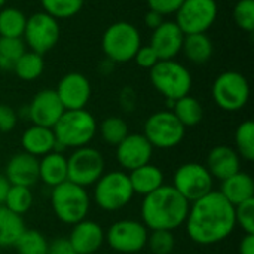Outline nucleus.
Wrapping results in <instances>:
<instances>
[{
	"mask_svg": "<svg viewBox=\"0 0 254 254\" xmlns=\"http://www.w3.org/2000/svg\"><path fill=\"white\" fill-rule=\"evenodd\" d=\"M46 254H77L71 247L68 238H55L48 246Z\"/></svg>",
	"mask_w": 254,
	"mask_h": 254,
	"instance_id": "43",
	"label": "nucleus"
},
{
	"mask_svg": "<svg viewBox=\"0 0 254 254\" xmlns=\"http://www.w3.org/2000/svg\"><path fill=\"white\" fill-rule=\"evenodd\" d=\"M0 67H1V58H0Z\"/></svg>",
	"mask_w": 254,
	"mask_h": 254,
	"instance_id": "48",
	"label": "nucleus"
},
{
	"mask_svg": "<svg viewBox=\"0 0 254 254\" xmlns=\"http://www.w3.org/2000/svg\"><path fill=\"white\" fill-rule=\"evenodd\" d=\"M25 52V45L21 37H0V58L3 70H13L18 58Z\"/></svg>",
	"mask_w": 254,
	"mask_h": 254,
	"instance_id": "35",
	"label": "nucleus"
},
{
	"mask_svg": "<svg viewBox=\"0 0 254 254\" xmlns=\"http://www.w3.org/2000/svg\"><path fill=\"white\" fill-rule=\"evenodd\" d=\"M100 134L107 144L118 146L129 134V131L127 122L122 118L109 116L100 124Z\"/></svg>",
	"mask_w": 254,
	"mask_h": 254,
	"instance_id": "34",
	"label": "nucleus"
},
{
	"mask_svg": "<svg viewBox=\"0 0 254 254\" xmlns=\"http://www.w3.org/2000/svg\"><path fill=\"white\" fill-rule=\"evenodd\" d=\"M150 80L158 92L168 101H176L189 95L192 88V76L189 70L177 61L161 60L150 68Z\"/></svg>",
	"mask_w": 254,
	"mask_h": 254,
	"instance_id": "5",
	"label": "nucleus"
},
{
	"mask_svg": "<svg viewBox=\"0 0 254 254\" xmlns=\"http://www.w3.org/2000/svg\"><path fill=\"white\" fill-rule=\"evenodd\" d=\"M27 18L15 7L0 9V37H22Z\"/></svg>",
	"mask_w": 254,
	"mask_h": 254,
	"instance_id": "29",
	"label": "nucleus"
},
{
	"mask_svg": "<svg viewBox=\"0 0 254 254\" xmlns=\"http://www.w3.org/2000/svg\"><path fill=\"white\" fill-rule=\"evenodd\" d=\"M185 0H147L150 10H155L161 15L176 13Z\"/></svg>",
	"mask_w": 254,
	"mask_h": 254,
	"instance_id": "42",
	"label": "nucleus"
},
{
	"mask_svg": "<svg viewBox=\"0 0 254 254\" xmlns=\"http://www.w3.org/2000/svg\"><path fill=\"white\" fill-rule=\"evenodd\" d=\"M190 202L173 186L162 185L141 202V223L150 231H174L185 225Z\"/></svg>",
	"mask_w": 254,
	"mask_h": 254,
	"instance_id": "2",
	"label": "nucleus"
},
{
	"mask_svg": "<svg viewBox=\"0 0 254 254\" xmlns=\"http://www.w3.org/2000/svg\"><path fill=\"white\" fill-rule=\"evenodd\" d=\"M189 238L199 246H213L226 240L235 229L234 205L220 192L211 190L190 202L186 217Z\"/></svg>",
	"mask_w": 254,
	"mask_h": 254,
	"instance_id": "1",
	"label": "nucleus"
},
{
	"mask_svg": "<svg viewBox=\"0 0 254 254\" xmlns=\"http://www.w3.org/2000/svg\"><path fill=\"white\" fill-rule=\"evenodd\" d=\"M234 213H235V225H238L246 234L254 235V198L235 205Z\"/></svg>",
	"mask_w": 254,
	"mask_h": 254,
	"instance_id": "39",
	"label": "nucleus"
},
{
	"mask_svg": "<svg viewBox=\"0 0 254 254\" xmlns=\"http://www.w3.org/2000/svg\"><path fill=\"white\" fill-rule=\"evenodd\" d=\"M185 127L179 122L173 112H156L147 118L143 135L158 149H173L185 138Z\"/></svg>",
	"mask_w": 254,
	"mask_h": 254,
	"instance_id": "11",
	"label": "nucleus"
},
{
	"mask_svg": "<svg viewBox=\"0 0 254 254\" xmlns=\"http://www.w3.org/2000/svg\"><path fill=\"white\" fill-rule=\"evenodd\" d=\"M48 246V240L39 231L25 229L13 247L16 249L18 254H46Z\"/></svg>",
	"mask_w": 254,
	"mask_h": 254,
	"instance_id": "31",
	"label": "nucleus"
},
{
	"mask_svg": "<svg viewBox=\"0 0 254 254\" xmlns=\"http://www.w3.org/2000/svg\"><path fill=\"white\" fill-rule=\"evenodd\" d=\"M68 241L77 254H95L106 241L103 228L92 220H82L73 225Z\"/></svg>",
	"mask_w": 254,
	"mask_h": 254,
	"instance_id": "18",
	"label": "nucleus"
},
{
	"mask_svg": "<svg viewBox=\"0 0 254 254\" xmlns=\"http://www.w3.org/2000/svg\"><path fill=\"white\" fill-rule=\"evenodd\" d=\"M104 167L100 150L88 146L79 147L67 158V180L86 189L94 186L104 174Z\"/></svg>",
	"mask_w": 254,
	"mask_h": 254,
	"instance_id": "8",
	"label": "nucleus"
},
{
	"mask_svg": "<svg viewBox=\"0 0 254 254\" xmlns=\"http://www.w3.org/2000/svg\"><path fill=\"white\" fill-rule=\"evenodd\" d=\"M25 229L22 216L0 205V247H13Z\"/></svg>",
	"mask_w": 254,
	"mask_h": 254,
	"instance_id": "26",
	"label": "nucleus"
},
{
	"mask_svg": "<svg viewBox=\"0 0 254 254\" xmlns=\"http://www.w3.org/2000/svg\"><path fill=\"white\" fill-rule=\"evenodd\" d=\"M51 204L55 216L65 225H76L88 217L91 198L85 188L68 180L52 188Z\"/></svg>",
	"mask_w": 254,
	"mask_h": 254,
	"instance_id": "4",
	"label": "nucleus"
},
{
	"mask_svg": "<svg viewBox=\"0 0 254 254\" xmlns=\"http://www.w3.org/2000/svg\"><path fill=\"white\" fill-rule=\"evenodd\" d=\"M217 18L216 0H185L176 12V24L183 34L205 33Z\"/></svg>",
	"mask_w": 254,
	"mask_h": 254,
	"instance_id": "13",
	"label": "nucleus"
},
{
	"mask_svg": "<svg viewBox=\"0 0 254 254\" xmlns=\"http://www.w3.org/2000/svg\"><path fill=\"white\" fill-rule=\"evenodd\" d=\"M128 174L124 171L104 173L94 185V201L104 211H119L134 198Z\"/></svg>",
	"mask_w": 254,
	"mask_h": 254,
	"instance_id": "6",
	"label": "nucleus"
},
{
	"mask_svg": "<svg viewBox=\"0 0 254 254\" xmlns=\"http://www.w3.org/2000/svg\"><path fill=\"white\" fill-rule=\"evenodd\" d=\"M228 202H231L234 207L253 199L254 198V182L250 174L238 171L234 176L222 180V186L219 190Z\"/></svg>",
	"mask_w": 254,
	"mask_h": 254,
	"instance_id": "23",
	"label": "nucleus"
},
{
	"mask_svg": "<svg viewBox=\"0 0 254 254\" xmlns=\"http://www.w3.org/2000/svg\"><path fill=\"white\" fill-rule=\"evenodd\" d=\"M207 170L213 176V179H219L220 182L241 171V158L229 146H216L210 150L207 156Z\"/></svg>",
	"mask_w": 254,
	"mask_h": 254,
	"instance_id": "21",
	"label": "nucleus"
},
{
	"mask_svg": "<svg viewBox=\"0 0 254 254\" xmlns=\"http://www.w3.org/2000/svg\"><path fill=\"white\" fill-rule=\"evenodd\" d=\"M214 179L205 165L188 162L180 165L173 177V188L189 202L198 201L213 190Z\"/></svg>",
	"mask_w": 254,
	"mask_h": 254,
	"instance_id": "10",
	"label": "nucleus"
},
{
	"mask_svg": "<svg viewBox=\"0 0 254 254\" xmlns=\"http://www.w3.org/2000/svg\"><path fill=\"white\" fill-rule=\"evenodd\" d=\"M55 92L65 110H80L91 98V85L83 74L68 73L60 80Z\"/></svg>",
	"mask_w": 254,
	"mask_h": 254,
	"instance_id": "17",
	"label": "nucleus"
},
{
	"mask_svg": "<svg viewBox=\"0 0 254 254\" xmlns=\"http://www.w3.org/2000/svg\"><path fill=\"white\" fill-rule=\"evenodd\" d=\"M4 3H6V0H0V9H3Z\"/></svg>",
	"mask_w": 254,
	"mask_h": 254,
	"instance_id": "47",
	"label": "nucleus"
},
{
	"mask_svg": "<svg viewBox=\"0 0 254 254\" xmlns=\"http://www.w3.org/2000/svg\"><path fill=\"white\" fill-rule=\"evenodd\" d=\"M182 49L188 60L196 64L207 63L213 55V42L205 33L185 34Z\"/></svg>",
	"mask_w": 254,
	"mask_h": 254,
	"instance_id": "27",
	"label": "nucleus"
},
{
	"mask_svg": "<svg viewBox=\"0 0 254 254\" xmlns=\"http://www.w3.org/2000/svg\"><path fill=\"white\" fill-rule=\"evenodd\" d=\"M183 37L185 34L176 22L164 21L159 27L153 30L150 46L156 52L159 61L173 60L182 51Z\"/></svg>",
	"mask_w": 254,
	"mask_h": 254,
	"instance_id": "19",
	"label": "nucleus"
},
{
	"mask_svg": "<svg viewBox=\"0 0 254 254\" xmlns=\"http://www.w3.org/2000/svg\"><path fill=\"white\" fill-rule=\"evenodd\" d=\"M128 177H129L134 193L143 195V196L155 192L156 189H159L164 185L162 170L158 168L156 165H152L150 162L129 171Z\"/></svg>",
	"mask_w": 254,
	"mask_h": 254,
	"instance_id": "25",
	"label": "nucleus"
},
{
	"mask_svg": "<svg viewBox=\"0 0 254 254\" xmlns=\"http://www.w3.org/2000/svg\"><path fill=\"white\" fill-rule=\"evenodd\" d=\"M141 46L138 30L125 21L112 24L103 34V51L109 60L116 63H128L134 58Z\"/></svg>",
	"mask_w": 254,
	"mask_h": 254,
	"instance_id": "7",
	"label": "nucleus"
},
{
	"mask_svg": "<svg viewBox=\"0 0 254 254\" xmlns=\"http://www.w3.org/2000/svg\"><path fill=\"white\" fill-rule=\"evenodd\" d=\"M16 112L7 104H0V132H10L16 127Z\"/></svg>",
	"mask_w": 254,
	"mask_h": 254,
	"instance_id": "40",
	"label": "nucleus"
},
{
	"mask_svg": "<svg viewBox=\"0 0 254 254\" xmlns=\"http://www.w3.org/2000/svg\"><path fill=\"white\" fill-rule=\"evenodd\" d=\"M234 19L237 25L246 31L254 30V0H238L234 7Z\"/></svg>",
	"mask_w": 254,
	"mask_h": 254,
	"instance_id": "38",
	"label": "nucleus"
},
{
	"mask_svg": "<svg viewBox=\"0 0 254 254\" xmlns=\"http://www.w3.org/2000/svg\"><path fill=\"white\" fill-rule=\"evenodd\" d=\"M240 254H254V235L253 234H246L241 241H240V247H238Z\"/></svg>",
	"mask_w": 254,
	"mask_h": 254,
	"instance_id": "44",
	"label": "nucleus"
},
{
	"mask_svg": "<svg viewBox=\"0 0 254 254\" xmlns=\"http://www.w3.org/2000/svg\"><path fill=\"white\" fill-rule=\"evenodd\" d=\"M43 58L40 54L36 52H24L18 61L13 65V71L16 73V76L22 80H34L37 79L42 71H43Z\"/></svg>",
	"mask_w": 254,
	"mask_h": 254,
	"instance_id": "30",
	"label": "nucleus"
},
{
	"mask_svg": "<svg viewBox=\"0 0 254 254\" xmlns=\"http://www.w3.org/2000/svg\"><path fill=\"white\" fill-rule=\"evenodd\" d=\"M31 204H33V193H31L30 188L10 185L6 199H4V204H3L6 208L22 216L31 208Z\"/></svg>",
	"mask_w": 254,
	"mask_h": 254,
	"instance_id": "33",
	"label": "nucleus"
},
{
	"mask_svg": "<svg viewBox=\"0 0 254 254\" xmlns=\"http://www.w3.org/2000/svg\"><path fill=\"white\" fill-rule=\"evenodd\" d=\"M213 100L214 103L226 110L237 112L241 110L250 97V86L247 79L238 71H225L213 83Z\"/></svg>",
	"mask_w": 254,
	"mask_h": 254,
	"instance_id": "9",
	"label": "nucleus"
},
{
	"mask_svg": "<svg viewBox=\"0 0 254 254\" xmlns=\"http://www.w3.org/2000/svg\"><path fill=\"white\" fill-rule=\"evenodd\" d=\"M173 113L185 128L198 125L204 118V109L201 103L190 95L176 100L173 103Z\"/></svg>",
	"mask_w": 254,
	"mask_h": 254,
	"instance_id": "28",
	"label": "nucleus"
},
{
	"mask_svg": "<svg viewBox=\"0 0 254 254\" xmlns=\"http://www.w3.org/2000/svg\"><path fill=\"white\" fill-rule=\"evenodd\" d=\"M149 229L138 220H119L115 222L107 232H104V238L109 247L118 253L137 254L147 246Z\"/></svg>",
	"mask_w": 254,
	"mask_h": 254,
	"instance_id": "12",
	"label": "nucleus"
},
{
	"mask_svg": "<svg viewBox=\"0 0 254 254\" xmlns=\"http://www.w3.org/2000/svg\"><path fill=\"white\" fill-rule=\"evenodd\" d=\"M144 21H146V25L147 27H150V28H156V27H159L164 21H162V15L161 13H158V12H155V10H149L147 13H146V18H144Z\"/></svg>",
	"mask_w": 254,
	"mask_h": 254,
	"instance_id": "45",
	"label": "nucleus"
},
{
	"mask_svg": "<svg viewBox=\"0 0 254 254\" xmlns=\"http://www.w3.org/2000/svg\"><path fill=\"white\" fill-rule=\"evenodd\" d=\"M52 131L57 140L54 152L63 153L68 147L79 149L88 146L97 132V121L85 109L65 110Z\"/></svg>",
	"mask_w": 254,
	"mask_h": 254,
	"instance_id": "3",
	"label": "nucleus"
},
{
	"mask_svg": "<svg viewBox=\"0 0 254 254\" xmlns=\"http://www.w3.org/2000/svg\"><path fill=\"white\" fill-rule=\"evenodd\" d=\"M45 12L57 18H71L80 12L83 0H40Z\"/></svg>",
	"mask_w": 254,
	"mask_h": 254,
	"instance_id": "36",
	"label": "nucleus"
},
{
	"mask_svg": "<svg viewBox=\"0 0 254 254\" xmlns=\"http://www.w3.org/2000/svg\"><path fill=\"white\" fill-rule=\"evenodd\" d=\"M55 135L52 128H45L39 125H31L27 128L21 137V146L25 153L36 158L45 156L55 149Z\"/></svg>",
	"mask_w": 254,
	"mask_h": 254,
	"instance_id": "22",
	"label": "nucleus"
},
{
	"mask_svg": "<svg viewBox=\"0 0 254 254\" xmlns=\"http://www.w3.org/2000/svg\"><path fill=\"white\" fill-rule=\"evenodd\" d=\"M9 188H10V183L7 182V179L4 177V174H0V205L4 204V199H6V195H7Z\"/></svg>",
	"mask_w": 254,
	"mask_h": 254,
	"instance_id": "46",
	"label": "nucleus"
},
{
	"mask_svg": "<svg viewBox=\"0 0 254 254\" xmlns=\"http://www.w3.org/2000/svg\"><path fill=\"white\" fill-rule=\"evenodd\" d=\"M134 58H135L137 64L143 68H152L159 61L156 52L153 51V48L150 45L149 46H140L137 54L134 55Z\"/></svg>",
	"mask_w": 254,
	"mask_h": 254,
	"instance_id": "41",
	"label": "nucleus"
},
{
	"mask_svg": "<svg viewBox=\"0 0 254 254\" xmlns=\"http://www.w3.org/2000/svg\"><path fill=\"white\" fill-rule=\"evenodd\" d=\"M64 112L65 109L54 89L39 91L28 106V118L33 125L45 128H54Z\"/></svg>",
	"mask_w": 254,
	"mask_h": 254,
	"instance_id": "16",
	"label": "nucleus"
},
{
	"mask_svg": "<svg viewBox=\"0 0 254 254\" xmlns=\"http://www.w3.org/2000/svg\"><path fill=\"white\" fill-rule=\"evenodd\" d=\"M147 247L153 254H171L176 238L171 231H152L147 237Z\"/></svg>",
	"mask_w": 254,
	"mask_h": 254,
	"instance_id": "37",
	"label": "nucleus"
},
{
	"mask_svg": "<svg viewBox=\"0 0 254 254\" xmlns=\"http://www.w3.org/2000/svg\"><path fill=\"white\" fill-rule=\"evenodd\" d=\"M39 180L55 188L67 180V158L60 152H51L39 159Z\"/></svg>",
	"mask_w": 254,
	"mask_h": 254,
	"instance_id": "24",
	"label": "nucleus"
},
{
	"mask_svg": "<svg viewBox=\"0 0 254 254\" xmlns=\"http://www.w3.org/2000/svg\"><path fill=\"white\" fill-rule=\"evenodd\" d=\"M153 147L143 134H128L116 146V159L124 170L132 171L150 162Z\"/></svg>",
	"mask_w": 254,
	"mask_h": 254,
	"instance_id": "15",
	"label": "nucleus"
},
{
	"mask_svg": "<svg viewBox=\"0 0 254 254\" xmlns=\"http://www.w3.org/2000/svg\"><path fill=\"white\" fill-rule=\"evenodd\" d=\"M235 146L237 153L244 161H254V122L244 121L238 125L235 131Z\"/></svg>",
	"mask_w": 254,
	"mask_h": 254,
	"instance_id": "32",
	"label": "nucleus"
},
{
	"mask_svg": "<svg viewBox=\"0 0 254 254\" xmlns=\"http://www.w3.org/2000/svg\"><path fill=\"white\" fill-rule=\"evenodd\" d=\"M24 37L33 52L43 55L57 45L60 39V25L54 16L46 12H39L27 19Z\"/></svg>",
	"mask_w": 254,
	"mask_h": 254,
	"instance_id": "14",
	"label": "nucleus"
},
{
	"mask_svg": "<svg viewBox=\"0 0 254 254\" xmlns=\"http://www.w3.org/2000/svg\"><path fill=\"white\" fill-rule=\"evenodd\" d=\"M4 177L12 186H34L39 182V158L25 152L13 155L7 162Z\"/></svg>",
	"mask_w": 254,
	"mask_h": 254,
	"instance_id": "20",
	"label": "nucleus"
}]
</instances>
